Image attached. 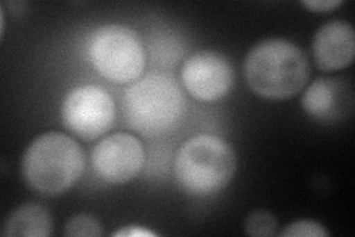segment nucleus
<instances>
[{
	"label": "nucleus",
	"instance_id": "1",
	"mask_svg": "<svg viewBox=\"0 0 355 237\" xmlns=\"http://www.w3.org/2000/svg\"><path fill=\"white\" fill-rule=\"evenodd\" d=\"M243 70L254 94L274 101L295 97L309 79L305 52L293 42L279 38L254 44L246 55Z\"/></svg>",
	"mask_w": 355,
	"mask_h": 237
},
{
	"label": "nucleus",
	"instance_id": "2",
	"mask_svg": "<svg viewBox=\"0 0 355 237\" xmlns=\"http://www.w3.org/2000/svg\"><path fill=\"white\" fill-rule=\"evenodd\" d=\"M85 171V154L71 137L61 132L33 140L22 156L21 172L27 186L44 197L67 193Z\"/></svg>",
	"mask_w": 355,
	"mask_h": 237
},
{
	"label": "nucleus",
	"instance_id": "3",
	"mask_svg": "<svg viewBox=\"0 0 355 237\" xmlns=\"http://www.w3.org/2000/svg\"><path fill=\"white\" fill-rule=\"evenodd\" d=\"M185 97L176 79L153 72L133 82L123 95V115L128 125L146 137H155L180 122Z\"/></svg>",
	"mask_w": 355,
	"mask_h": 237
},
{
	"label": "nucleus",
	"instance_id": "4",
	"mask_svg": "<svg viewBox=\"0 0 355 237\" xmlns=\"http://www.w3.org/2000/svg\"><path fill=\"white\" fill-rule=\"evenodd\" d=\"M237 157L231 145L215 135H197L184 142L175 157L178 184L191 196H212L236 174Z\"/></svg>",
	"mask_w": 355,
	"mask_h": 237
},
{
	"label": "nucleus",
	"instance_id": "5",
	"mask_svg": "<svg viewBox=\"0 0 355 237\" xmlns=\"http://www.w3.org/2000/svg\"><path fill=\"white\" fill-rule=\"evenodd\" d=\"M87 54L96 72L116 83L135 82L146 69V51L138 35L120 24L96 28Z\"/></svg>",
	"mask_w": 355,
	"mask_h": 237
},
{
	"label": "nucleus",
	"instance_id": "6",
	"mask_svg": "<svg viewBox=\"0 0 355 237\" xmlns=\"http://www.w3.org/2000/svg\"><path fill=\"white\" fill-rule=\"evenodd\" d=\"M61 117L64 126L82 140L104 135L116 119V104L111 95L95 85L77 86L67 94Z\"/></svg>",
	"mask_w": 355,
	"mask_h": 237
},
{
	"label": "nucleus",
	"instance_id": "7",
	"mask_svg": "<svg viewBox=\"0 0 355 237\" xmlns=\"http://www.w3.org/2000/svg\"><path fill=\"white\" fill-rule=\"evenodd\" d=\"M146 162L142 142L130 133H113L92 150L95 172L110 184H125L135 178Z\"/></svg>",
	"mask_w": 355,
	"mask_h": 237
},
{
	"label": "nucleus",
	"instance_id": "8",
	"mask_svg": "<svg viewBox=\"0 0 355 237\" xmlns=\"http://www.w3.org/2000/svg\"><path fill=\"white\" fill-rule=\"evenodd\" d=\"M181 79L187 91L196 99L214 103L230 92L234 73L224 55L215 51H202L184 63Z\"/></svg>",
	"mask_w": 355,
	"mask_h": 237
},
{
	"label": "nucleus",
	"instance_id": "9",
	"mask_svg": "<svg viewBox=\"0 0 355 237\" xmlns=\"http://www.w3.org/2000/svg\"><path fill=\"white\" fill-rule=\"evenodd\" d=\"M302 108L318 122H338L351 115L352 88L343 79L321 77L308 86L302 95Z\"/></svg>",
	"mask_w": 355,
	"mask_h": 237
},
{
	"label": "nucleus",
	"instance_id": "10",
	"mask_svg": "<svg viewBox=\"0 0 355 237\" xmlns=\"http://www.w3.org/2000/svg\"><path fill=\"white\" fill-rule=\"evenodd\" d=\"M315 64L323 72H336L348 67L355 55V33L347 21L333 19L321 26L313 40Z\"/></svg>",
	"mask_w": 355,
	"mask_h": 237
},
{
	"label": "nucleus",
	"instance_id": "11",
	"mask_svg": "<svg viewBox=\"0 0 355 237\" xmlns=\"http://www.w3.org/2000/svg\"><path fill=\"white\" fill-rule=\"evenodd\" d=\"M53 231L51 212L39 203H26L9 213L2 236L6 237H48Z\"/></svg>",
	"mask_w": 355,
	"mask_h": 237
},
{
	"label": "nucleus",
	"instance_id": "12",
	"mask_svg": "<svg viewBox=\"0 0 355 237\" xmlns=\"http://www.w3.org/2000/svg\"><path fill=\"white\" fill-rule=\"evenodd\" d=\"M277 227H279V221L271 212L266 211H254L249 213L244 221V233L254 237L274 236L277 234Z\"/></svg>",
	"mask_w": 355,
	"mask_h": 237
},
{
	"label": "nucleus",
	"instance_id": "13",
	"mask_svg": "<svg viewBox=\"0 0 355 237\" xmlns=\"http://www.w3.org/2000/svg\"><path fill=\"white\" fill-rule=\"evenodd\" d=\"M103 234V225L89 213H79L71 217L64 225V236L71 237H98Z\"/></svg>",
	"mask_w": 355,
	"mask_h": 237
},
{
	"label": "nucleus",
	"instance_id": "14",
	"mask_svg": "<svg viewBox=\"0 0 355 237\" xmlns=\"http://www.w3.org/2000/svg\"><path fill=\"white\" fill-rule=\"evenodd\" d=\"M284 237H327L329 231L317 221L313 220H299L287 224L279 233Z\"/></svg>",
	"mask_w": 355,
	"mask_h": 237
},
{
	"label": "nucleus",
	"instance_id": "15",
	"mask_svg": "<svg viewBox=\"0 0 355 237\" xmlns=\"http://www.w3.org/2000/svg\"><path fill=\"white\" fill-rule=\"evenodd\" d=\"M342 5V0H308V2H302V6L306 9L314 10V13H330V10L336 9Z\"/></svg>",
	"mask_w": 355,
	"mask_h": 237
},
{
	"label": "nucleus",
	"instance_id": "16",
	"mask_svg": "<svg viewBox=\"0 0 355 237\" xmlns=\"http://www.w3.org/2000/svg\"><path fill=\"white\" fill-rule=\"evenodd\" d=\"M113 236H125V237H142V236H157L155 231L148 229H144L141 225H126V227L120 229L113 233Z\"/></svg>",
	"mask_w": 355,
	"mask_h": 237
}]
</instances>
